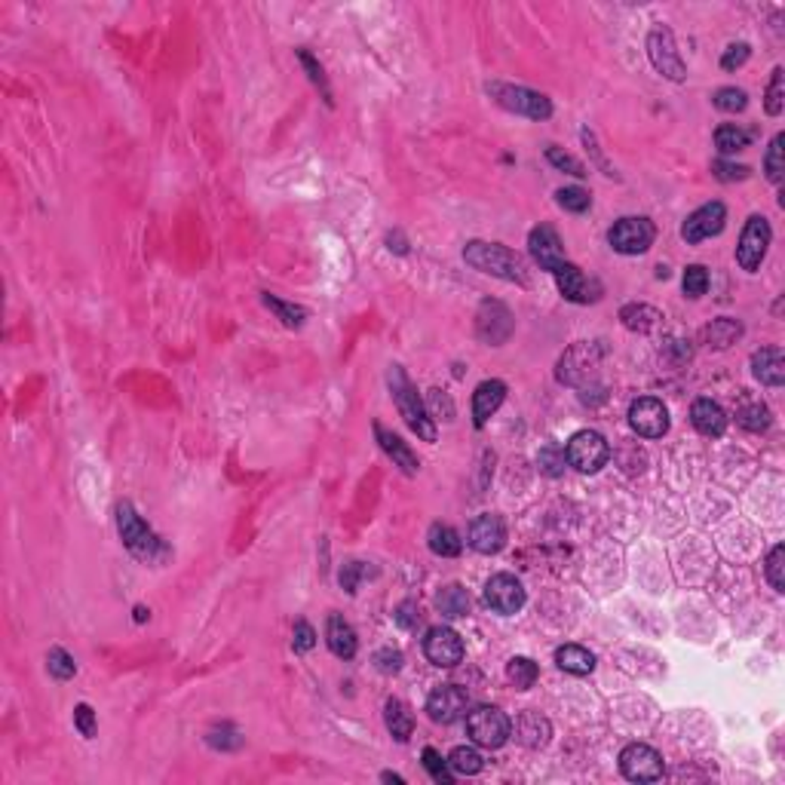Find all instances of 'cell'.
<instances>
[{
  "mask_svg": "<svg viewBox=\"0 0 785 785\" xmlns=\"http://www.w3.org/2000/svg\"><path fill=\"white\" fill-rule=\"evenodd\" d=\"M421 758H423V767H427V773H429V780H433V782H439V785H451V782H454V770L448 767V761L442 758V755L436 752L433 746L423 748Z\"/></svg>",
  "mask_w": 785,
  "mask_h": 785,
  "instance_id": "74e56055",
  "label": "cell"
},
{
  "mask_svg": "<svg viewBox=\"0 0 785 785\" xmlns=\"http://www.w3.org/2000/svg\"><path fill=\"white\" fill-rule=\"evenodd\" d=\"M384 721H387V731H390L396 742H408V736L414 733V715L402 699H387Z\"/></svg>",
  "mask_w": 785,
  "mask_h": 785,
  "instance_id": "f1b7e54d",
  "label": "cell"
},
{
  "mask_svg": "<svg viewBox=\"0 0 785 785\" xmlns=\"http://www.w3.org/2000/svg\"><path fill=\"white\" fill-rule=\"evenodd\" d=\"M691 423L697 427V433L708 436V439H718V436H724V429H727V414L718 402L697 399L691 408Z\"/></svg>",
  "mask_w": 785,
  "mask_h": 785,
  "instance_id": "484cf974",
  "label": "cell"
},
{
  "mask_svg": "<svg viewBox=\"0 0 785 785\" xmlns=\"http://www.w3.org/2000/svg\"><path fill=\"white\" fill-rule=\"evenodd\" d=\"M629 427L642 439H663L669 433V408L654 396H642L629 405Z\"/></svg>",
  "mask_w": 785,
  "mask_h": 785,
  "instance_id": "5bb4252c",
  "label": "cell"
},
{
  "mask_svg": "<svg viewBox=\"0 0 785 785\" xmlns=\"http://www.w3.org/2000/svg\"><path fill=\"white\" fill-rule=\"evenodd\" d=\"M555 666L561 672H568V675H589L595 669V654L580 648V644H561L555 650Z\"/></svg>",
  "mask_w": 785,
  "mask_h": 785,
  "instance_id": "83f0119b",
  "label": "cell"
},
{
  "mask_svg": "<svg viewBox=\"0 0 785 785\" xmlns=\"http://www.w3.org/2000/svg\"><path fill=\"white\" fill-rule=\"evenodd\" d=\"M378 571H374V568H368V561H347L344 568H340V589H347V593H356L359 589V580H363V576H374Z\"/></svg>",
  "mask_w": 785,
  "mask_h": 785,
  "instance_id": "7dc6e473",
  "label": "cell"
},
{
  "mask_svg": "<svg viewBox=\"0 0 785 785\" xmlns=\"http://www.w3.org/2000/svg\"><path fill=\"white\" fill-rule=\"evenodd\" d=\"M663 314H659L657 307H650V304H626V307L620 310V323L626 325L629 331H638V335H650V331H657L659 325H663Z\"/></svg>",
  "mask_w": 785,
  "mask_h": 785,
  "instance_id": "4316f807",
  "label": "cell"
},
{
  "mask_svg": "<svg viewBox=\"0 0 785 785\" xmlns=\"http://www.w3.org/2000/svg\"><path fill=\"white\" fill-rule=\"evenodd\" d=\"M427 544H429V550H433L436 555H442V559H454V555H461V550H463L461 534H457L451 525H442V522L429 525Z\"/></svg>",
  "mask_w": 785,
  "mask_h": 785,
  "instance_id": "1f68e13d",
  "label": "cell"
},
{
  "mask_svg": "<svg viewBox=\"0 0 785 785\" xmlns=\"http://www.w3.org/2000/svg\"><path fill=\"white\" fill-rule=\"evenodd\" d=\"M527 249H531V258L534 264H537L540 270H552L559 267V264H565V246H561L559 233L552 231L550 225H540L534 227L531 233H527Z\"/></svg>",
  "mask_w": 785,
  "mask_h": 785,
  "instance_id": "ffe728a7",
  "label": "cell"
},
{
  "mask_svg": "<svg viewBox=\"0 0 785 785\" xmlns=\"http://www.w3.org/2000/svg\"><path fill=\"white\" fill-rule=\"evenodd\" d=\"M546 159H550V163L555 166V169H561V172H571V176H576V178H586V176H589V169H586V166H583L576 157L565 154V151H561V148H546Z\"/></svg>",
  "mask_w": 785,
  "mask_h": 785,
  "instance_id": "c3c4849f",
  "label": "cell"
},
{
  "mask_svg": "<svg viewBox=\"0 0 785 785\" xmlns=\"http://www.w3.org/2000/svg\"><path fill=\"white\" fill-rule=\"evenodd\" d=\"M604 353L608 350H604L601 340H576L574 347H568V350L561 353L559 365H555V378H559V384L580 387L586 378H593V372L599 368Z\"/></svg>",
  "mask_w": 785,
  "mask_h": 785,
  "instance_id": "5b68a950",
  "label": "cell"
},
{
  "mask_svg": "<svg viewBox=\"0 0 785 785\" xmlns=\"http://www.w3.org/2000/svg\"><path fill=\"white\" fill-rule=\"evenodd\" d=\"M782 144H785V135L780 132V135H773V142H770V148H767V157H764V172H767V178L773 184H780L782 182V172H785V166H782Z\"/></svg>",
  "mask_w": 785,
  "mask_h": 785,
  "instance_id": "ee69618b",
  "label": "cell"
},
{
  "mask_svg": "<svg viewBox=\"0 0 785 785\" xmlns=\"http://www.w3.org/2000/svg\"><path fill=\"white\" fill-rule=\"evenodd\" d=\"M555 200H559V206L565 212H586L589 206H593V197H589V191H583V187H559L555 191Z\"/></svg>",
  "mask_w": 785,
  "mask_h": 785,
  "instance_id": "60d3db41",
  "label": "cell"
},
{
  "mask_svg": "<svg viewBox=\"0 0 785 785\" xmlns=\"http://www.w3.org/2000/svg\"><path fill=\"white\" fill-rule=\"evenodd\" d=\"M736 421H740V427L748 429V433H764V429L770 427V408L761 405V402H752V405L740 408Z\"/></svg>",
  "mask_w": 785,
  "mask_h": 785,
  "instance_id": "f35d334b",
  "label": "cell"
},
{
  "mask_svg": "<svg viewBox=\"0 0 785 785\" xmlns=\"http://www.w3.org/2000/svg\"><path fill=\"white\" fill-rule=\"evenodd\" d=\"M374 666H378L384 675H393V672L402 669V654L393 648H380L378 654H374Z\"/></svg>",
  "mask_w": 785,
  "mask_h": 785,
  "instance_id": "6f0895ef",
  "label": "cell"
},
{
  "mask_svg": "<svg viewBox=\"0 0 785 785\" xmlns=\"http://www.w3.org/2000/svg\"><path fill=\"white\" fill-rule=\"evenodd\" d=\"M657 240V227L644 215H626L608 231V242L620 255H644Z\"/></svg>",
  "mask_w": 785,
  "mask_h": 785,
  "instance_id": "8992f818",
  "label": "cell"
},
{
  "mask_svg": "<svg viewBox=\"0 0 785 785\" xmlns=\"http://www.w3.org/2000/svg\"><path fill=\"white\" fill-rule=\"evenodd\" d=\"M148 617H151V610L138 604V608H135V623H144V620H148Z\"/></svg>",
  "mask_w": 785,
  "mask_h": 785,
  "instance_id": "94428289",
  "label": "cell"
},
{
  "mask_svg": "<svg viewBox=\"0 0 785 785\" xmlns=\"http://www.w3.org/2000/svg\"><path fill=\"white\" fill-rule=\"evenodd\" d=\"M206 742L212 748H218V752H236V748H242V733L233 724H215L206 733Z\"/></svg>",
  "mask_w": 785,
  "mask_h": 785,
  "instance_id": "8d00e7d4",
  "label": "cell"
},
{
  "mask_svg": "<svg viewBox=\"0 0 785 785\" xmlns=\"http://www.w3.org/2000/svg\"><path fill=\"white\" fill-rule=\"evenodd\" d=\"M620 770L629 782H657L663 780L666 764L657 748L644 746V742H632L620 752Z\"/></svg>",
  "mask_w": 785,
  "mask_h": 785,
  "instance_id": "7c38bea8",
  "label": "cell"
},
{
  "mask_svg": "<svg viewBox=\"0 0 785 785\" xmlns=\"http://www.w3.org/2000/svg\"><path fill=\"white\" fill-rule=\"evenodd\" d=\"M74 727L80 731V736L93 740V736H95V712H93V706L80 703L78 708H74Z\"/></svg>",
  "mask_w": 785,
  "mask_h": 785,
  "instance_id": "11a10c76",
  "label": "cell"
},
{
  "mask_svg": "<svg viewBox=\"0 0 785 785\" xmlns=\"http://www.w3.org/2000/svg\"><path fill=\"white\" fill-rule=\"evenodd\" d=\"M295 55H298V61H301V65H304V71H307V78L314 80V86H319V93H323L325 105H331V89H329V80H325L323 65H319V61H316L307 50H298Z\"/></svg>",
  "mask_w": 785,
  "mask_h": 785,
  "instance_id": "7bdbcfd3",
  "label": "cell"
},
{
  "mask_svg": "<svg viewBox=\"0 0 785 785\" xmlns=\"http://www.w3.org/2000/svg\"><path fill=\"white\" fill-rule=\"evenodd\" d=\"M506 399V384L503 380H482L472 393V423L476 429H482L485 423L497 414V408L503 405Z\"/></svg>",
  "mask_w": 785,
  "mask_h": 785,
  "instance_id": "7402d4cb",
  "label": "cell"
},
{
  "mask_svg": "<svg viewBox=\"0 0 785 785\" xmlns=\"http://www.w3.org/2000/svg\"><path fill=\"white\" fill-rule=\"evenodd\" d=\"M712 105L727 110V114H740V110L748 108V95L742 93V89H736V86H721L718 93L712 95Z\"/></svg>",
  "mask_w": 785,
  "mask_h": 785,
  "instance_id": "b9f144b4",
  "label": "cell"
},
{
  "mask_svg": "<svg viewBox=\"0 0 785 785\" xmlns=\"http://www.w3.org/2000/svg\"><path fill=\"white\" fill-rule=\"evenodd\" d=\"M724 225H727V206L715 200V203H706L699 206L697 212L687 215L684 225H681V240H684L687 246H697V242L718 236L724 231Z\"/></svg>",
  "mask_w": 785,
  "mask_h": 785,
  "instance_id": "9a60e30c",
  "label": "cell"
},
{
  "mask_svg": "<svg viewBox=\"0 0 785 785\" xmlns=\"http://www.w3.org/2000/svg\"><path fill=\"white\" fill-rule=\"evenodd\" d=\"M565 457H568V463H571L574 470L599 472L604 463H608L610 446H608V439H604L601 433H595V429H580V433H574L571 442H568Z\"/></svg>",
  "mask_w": 785,
  "mask_h": 785,
  "instance_id": "30bf717a",
  "label": "cell"
},
{
  "mask_svg": "<svg viewBox=\"0 0 785 785\" xmlns=\"http://www.w3.org/2000/svg\"><path fill=\"white\" fill-rule=\"evenodd\" d=\"M448 767L454 770V773H461V776H476V773H482V755L476 752V748H470V746H457L454 752L448 755Z\"/></svg>",
  "mask_w": 785,
  "mask_h": 785,
  "instance_id": "d590c367",
  "label": "cell"
},
{
  "mask_svg": "<svg viewBox=\"0 0 785 785\" xmlns=\"http://www.w3.org/2000/svg\"><path fill=\"white\" fill-rule=\"evenodd\" d=\"M488 95L503 110L527 117V120H550L552 117V102L537 89L512 86V83H488Z\"/></svg>",
  "mask_w": 785,
  "mask_h": 785,
  "instance_id": "277c9868",
  "label": "cell"
},
{
  "mask_svg": "<svg viewBox=\"0 0 785 785\" xmlns=\"http://www.w3.org/2000/svg\"><path fill=\"white\" fill-rule=\"evenodd\" d=\"M648 59L666 80L684 83L687 68H684V61H681L675 37H672V31L666 25L650 28V34H648Z\"/></svg>",
  "mask_w": 785,
  "mask_h": 785,
  "instance_id": "ba28073f",
  "label": "cell"
},
{
  "mask_svg": "<svg viewBox=\"0 0 785 785\" xmlns=\"http://www.w3.org/2000/svg\"><path fill=\"white\" fill-rule=\"evenodd\" d=\"M748 55H752V46L748 44H731L724 50V55H721V68H724V71H736V68L746 65Z\"/></svg>",
  "mask_w": 785,
  "mask_h": 785,
  "instance_id": "db71d44e",
  "label": "cell"
},
{
  "mask_svg": "<svg viewBox=\"0 0 785 785\" xmlns=\"http://www.w3.org/2000/svg\"><path fill=\"white\" fill-rule=\"evenodd\" d=\"M463 261L470 264L478 274L497 276V280L506 282H519V286H531V276H527V264L519 252L500 246V242H482L472 240L463 249Z\"/></svg>",
  "mask_w": 785,
  "mask_h": 785,
  "instance_id": "6da1fadb",
  "label": "cell"
},
{
  "mask_svg": "<svg viewBox=\"0 0 785 785\" xmlns=\"http://www.w3.org/2000/svg\"><path fill=\"white\" fill-rule=\"evenodd\" d=\"M380 780H384V782H396V785H402V782H405L399 773H390V770H387V773H380Z\"/></svg>",
  "mask_w": 785,
  "mask_h": 785,
  "instance_id": "91938a15",
  "label": "cell"
},
{
  "mask_svg": "<svg viewBox=\"0 0 785 785\" xmlns=\"http://www.w3.org/2000/svg\"><path fill=\"white\" fill-rule=\"evenodd\" d=\"M470 546L482 555H495L506 546V525L495 512H482L470 522Z\"/></svg>",
  "mask_w": 785,
  "mask_h": 785,
  "instance_id": "d6986e66",
  "label": "cell"
},
{
  "mask_svg": "<svg viewBox=\"0 0 785 785\" xmlns=\"http://www.w3.org/2000/svg\"><path fill=\"white\" fill-rule=\"evenodd\" d=\"M752 374L764 387H782L785 380V356L782 347H761L752 353Z\"/></svg>",
  "mask_w": 785,
  "mask_h": 785,
  "instance_id": "cb8c5ba5",
  "label": "cell"
},
{
  "mask_svg": "<svg viewBox=\"0 0 785 785\" xmlns=\"http://www.w3.org/2000/svg\"><path fill=\"white\" fill-rule=\"evenodd\" d=\"M770 240H773V231H770V221L764 215H748L746 227L740 233V246H736V261H740L742 270L755 274L761 267V261L767 258Z\"/></svg>",
  "mask_w": 785,
  "mask_h": 785,
  "instance_id": "9c48e42d",
  "label": "cell"
},
{
  "mask_svg": "<svg viewBox=\"0 0 785 785\" xmlns=\"http://www.w3.org/2000/svg\"><path fill=\"white\" fill-rule=\"evenodd\" d=\"M374 439H378L380 451L393 461V467H399L405 476H418L421 461H418V454L408 448V442H402V436H396L393 429H387L384 423L374 421Z\"/></svg>",
  "mask_w": 785,
  "mask_h": 785,
  "instance_id": "44dd1931",
  "label": "cell"
},
{
  "mask_svg": "<svg viewBox=\"0 0 785 785\" xmlns=\"http://www.w3.org/2000/svg\"><path fill=\"white\" fill-rule=\"evenodd\" d=\"M512 733H516V740L522 742L525 748H544L552 736V724L550 718H544L540 712L527 708V712H522L512 721Z\"/></svg>",
  "mask_w": 785,
  "mask_h": 785,
  "instance_id": "603a6c76",
  "label": "cell"
},
{
  "mask_svg": "<svg viewBox=\"0 0 785 785\" xmlns=\"http://www.w3.org/2000/svg\"><path fill=\"white\" fill-rule=\"evenodd\" d=\"M261 301H264V307L274 310V316L280 319L282 325H289V329H301L304 319H307V310H304V307H298V304L282 301V298L270 295V291H261Z\"/></svg>",
  "mask_w": 785,
  "mask_h": 785,
  "instance_id": "d6a6232c",
  "label": "cell"
},
{
  "mask_svg": "<svg viewBox=\"0 0 785 785\" xmlns=\"http://www.w3.org/2000/svg\"><path fill=\"white\" fill-rule=\"evenodd\" d=\"M463 654H467L463 638L451 626L427 629V638H423V657H427L433 666H439V669H454V666L463 659Z\"/></svg>",
  "mask_w": 785,
  "mask_h": 785,
  "instance_id": "2e32d148",
  "label": "cell"
},
{
  "mask_svg": "<svg viewBox=\"0 0 785 785\" xmlns=\"http://www.w3.org/2000/svg\"><path fill=\"white\" fill-rule=\"evenodd\" d=\"M291 644H295V650H314L316 632H314V626H310L307 620H298L295 623V632H291Z\"/></svg>",
  "mask_w": 785,
  "mask_h": 785,
  "instance_id": "9f6ffc18",
  "label": "cell"
},
{
  "mask_svg": "<svg viewBox=\"0 0 785 785\" xmlns=\"http://www.w3.org/2000/svg\"><path fill=\"white\" fill-rule=\"evenodd\" d=\"M782 568H785V546H773L767 555V561H764V574H767L770 586L776 589V593H785V576H782Z\"/></svg>",
  "mask_w": 785,
  "mask_h": 785,
  "instance_id": "bcb514c9",
  "label": "cell"
},
{
  "mask_svg": "<svg viewBox=\"0 0 785 785\" xmlns=\"http://www.w3.org/2000/svg\"><path fill=\"white\" fill-rule=\"evenodd\" d=\"M485 604L497 614L510 617L516 610L525 608V586L519 576L512 574H495L488 583H485Z\"/></svg>",
  "mask_w": 785,
  "mask_h": 785,
  "instance_id": "e0dca14e",
  "label": "cell"
},
{
  "mask_svg": "<svg viewBox=\"0 0 785 785\" xmlns=\"http://www.w3.org/2000/svg\"><path fill=\"white\" fill-rule=\"evenodd\" d=\"M467 691L457 684H439L433 693L427 697V712L436 724H454L463 712H467Z\"/></svg>",
  "mask_w": 785,
  "mask_h": 785,
  "instance_id": "ac0fdd59",
  "label": "cell"
},
{
  "mask_svg": "<svg viewBox=\"0 0 785 785\" xmlns=\"http://www.w3.org/2000/svg\"><path fill=\"white\" fill-rule=\"evenodd\" d=\"M325 642H329V650L338 659H353L359 650L356 629H353L340 614H329V623H325Z\"/></svg>",
  "mask_w": 785,
  "mask_h": 785,
  "instance_id": "d4e9b609",
  "label": "cell"
},
{
  "mask_svg": "<svg viewBox=\"0 0 785 785\" xmlns=\"http://www.w3.org/2000/svg\"><path fill=\"white\" fill-rule=\"evenodd\" d=\"M748 142H752V135H748L746 129L733 127V123H724V127L715 129V148H718L724 157L736 154V151H746Z\"/></svg>",
  "mask_w": 785,
  "mask_h": 785,
  "instance_id": "836d02e7",
  "label": "cell"
},
{
  "mask_svg": "<svg viewBox=\"0 0 785 785\" xmlns=\"http://www.w3.org/2000/svg\"><path fill=\"white\" fill-rule=\"evenodd\" d=\"M740 335H742V325L731 316H721V319H712L703 329V344L715 347V350H727V347L740 340Z\"/></svg>",
  "mask_w": 785,
  "mask_h": 785,
  "instance_id": "4dcf8cb0",
  "label": "cell"
},
{
  "mask_svg": "<svg viewBox=\"0 0 785 785\" xmlns=\"http://www.w3.org/2000/svg\"><path fill=\"white\" fill-rule=\"evenodd\" d=\"M512 329H516V319H512L510 307L503 301H482L476 314V338L488 347H500L512 338Z\"/></svg>",
  "mask_w": 785,
  "mask_h": 785,
  "instance_id": "8fae6325",
  "label": "cell"
},
{
  "mask_svg": "<svg viewBox=\"0 0 785 785\" xmlns=\"http://www.w3.org/2000/svg\"><path fill=\"white\" fill-rule=\"evenodd\" d=\"M712 176L718 178V182H746L748 176H752V169L742 163H727V159H715L712 163Z\"/></svg>",
  "mask_w": 785,
  "mask_h": 785,
  "instance_id": "f907efd6",
  "label": "cell"
},
{
  "mask_svg": "<svg viewBox=\"0 0 785 785\" xmlns=\"http://www.w3.org/2000/svg\"><path fill=\"white\" fill-rule=\"evenodd\" d=\"M552 276H555V286H559L565 301H571V304L601 301V295H604L601 282L595 280V276H586L576 264H571V261L559 264V267L552 270Z\"/></svg>",
  "mask_w": 785,
  "mask_h": 785,
  "instance_id": "4fadbf2b",
  "label": "cell"
},
{
  "mask_svg": "<svg viewBox=\"0 0 785 785\" xmlns=\"http://www.w3.org/2000/svg\"><path fill=\"white\" fill-rule=\"evenodd\" d=\"M387 387H390V396L399 408V418L408 423L412 433H418V439L423 442H436V423L429 418L427 405L418 396V387L412 384V378L405 374L402 365H390L387 368Z\"/></svg>",
  "mask_w": 785,
  "mask_h": 785,
  "instance_id": "7a4b0ae2",
  "label": "cell"
},
{
  "mask_svg": "<svg viewBox=\"0 0 785 785\" xmlns=\"http://www.w3.org/2000/svg\"><path fill=\"white\" fill-rule=\"evenodd\" d=\"M467 733L476 746L500 748L512 733V721L497 706H478L467 715Z\"/></svg>",
  "mask_w": 785,
  "mask_h": 785,
  "instance_id": "52a82bcc",
  "label": "cell"
},
{
  "mask_svg": "<svg viewBox=\"0 0 785 785\" xmlns=\"http://www.w3.org/2000/svg\"><path fill=\"white\" fill-rule=\"evenodd\" d=\"M46 669H50V675L55 681H68V678L78 675V663H74V657L61 648H53L50 654H46Z\"/></svg>",
  "mask_w": 785,
  "mask_h": 785,
  "instance_id": "ab89813d",
  "label": "cell"
},
{
  "mask_svg": "<svg viewBox=\"0 0 785 785\" xmlns=\"http://www.w3.org/2000/svg\"><path fill=\"white\" fill-rule=\"evenodd\" d=\"M537 675H540L537 663H534V659H527V657H512L510 666H506V678L516 684V691H531Z\"/></svg>",
  "mask_w": 785,
  "mask_h": 785,
  "instance_id": "e575fe53",
  "label": "cell"
},
{
  "mask_svg": "<svg viewBox=\"0 0 785 785\" xmlns=\"http://www.w3.org/2000/svg\"><path fill=\"white\" fill-rule=\"evenodd\" d=\"M565 451H561L559 446H546L544 451L537 454V463H540V472H546V476L559 478L561 472H565Z\"/></svg>",
  "mask_w": 785,
  "mask_h": 785,
  "instance_id": "681fc988",
  "label": "cell"
},
{
  "mask_svg": "<svg viewBox=\"0 0 785 785\" xmlns=\"http://www.w3.org/2000/svg\"><path fill=\"white\" fill-rule=\"evenodd\" d=\"M681 289H684L687 298H703L708 289V270L703 264H691L684 270V280H681Z\"/></svg>",
  "mask_w": 785,
  "mask_h": 785,
  "instance_id": "f6af8a7d",
  "label": "cell"
},
{
  "mask_svg": "<svg viewBox=\"0 0 785 785\" xmlns=\"http://www.w3.org/2000/svg\"><path fill=\"white\" fill-rule=\"evenodd\" d=\"M470 593L461 586V583H448V586L439 589V595H436V608H439L442 617H448V620H457V617H467L470 614Z\"/></svg>",
  "mask_w": 785,
  "mask_h": 785,
  "instance_id": "f546056e",
  "label": "cell"
},
{
  "mask_svg": "<svg viewBox=\"0 0 785 785\" xmlns=\"http://www.w3.org/2000/svg\"><path fill=\"white\" fill-rule=\"evenodd\" d=\"M782 68H773V78H770V86H767V102H764V108H767L770 117H780L782 114Z\"/></svg>",
  "mask_w": 785,
  "mask_h": 785,
  "instance_id": "816d5d0a",
  "label": "cell"
},
{
  "mask_svg": "<svg viewBox=\"0 0 785 785\" xmlns=\"http://www.w3.org/2000/svg\"><path fill=\"white\" fill-rule=\"evenodd\" d=\"M393 620L399 623L402 629H408V632H414L421 626V620H423V614H421V608L414 601H402L399 608H396V614H393Z\"/></svg>",
  "mask_w": 785,
  "mask_h": 785,
  "instance_id": "f5cc1de1",
  "label": "cell"
},
{
  "mask_svg": "<svg viewBox=\"0 0 785 785\" xmlns=\"http://www.w3.org/2000/svg\"><path fill=\"white\" fill-rule=\"evenodd\" d=\"M429 402H433V414H442V421H454V405L442 390H429ZM429 414V418H433Z\"/></svg>",
  "mask_w": 785,
  "mask_h": 785,
  "instance_id": "680465c9",
  "label": "cell"
},
{
  "mask_svg": "<svg viewBox=\"0 0 785 785\" xmlns=\"http://www.w3.org/2000/svg\"><path fill=\"white\" fill-rule=\"evenodd\" d=\"M117 531H120L123 546H127L138 561L159 565V561L169 559V546L151 531L148 522L138 516L135 506H132L129 500H120V503H117Z\"/></svg>",
  "mask_w": 785,
  "mask_h": 785,
  "instance_id": "3957f363",
  "label": "cell"
}]
</instances>
